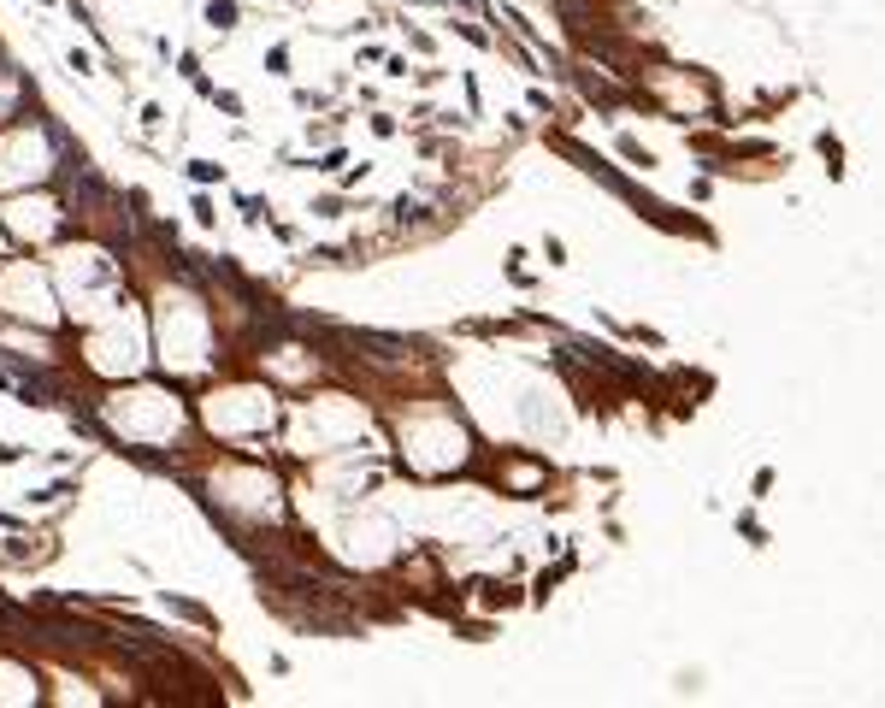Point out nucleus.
<instances>
[{
    "mask_svg": "<svg viewBox=\"0 0 885 708\" xmlns=\"http://www.w3.org/2000/svg\"><path fill=\"white\" fill-rule=\"evenodd\" d=\"M236 18H242L236 0H207V24H213V30H236Z\"/></svg>",
    "mask_w": 885,
    "mask_h": 708,
    "instance_id": "f257e3e1",
    "label": "nucleus"
},
{
    "mask_svg": "<svg viewBox=\"0 0 885 708\" xmlns=\"http://www.w3.org/2000/svg\"><path fill=\"white\" fill-rule=\"evenodd\" d=\"M190 178H195V183H213V178H219V166H213V159H195Z\"/></svg>",
    "mask_w": 885,
    "mask_h": 708,
    "instance_id": "f03ea898",
    "label": "nucleus"
},
{
    "mask_svg": "<svg viewBox=\"0 0 885 708\" xmlns=\"http://www.w3.org/2000/svg\"><path fill=\"white\" fill-rule=\"evenodd\" d=\"M12 461H24V449H12V443H0V467H12Z\"/></svg>",
    "mask_w": 885,
    "mask_h": 708,
    "instance_id": "7ed1b4c3",
    "label": "nucleus"
}]
</instances>
